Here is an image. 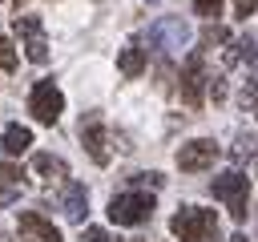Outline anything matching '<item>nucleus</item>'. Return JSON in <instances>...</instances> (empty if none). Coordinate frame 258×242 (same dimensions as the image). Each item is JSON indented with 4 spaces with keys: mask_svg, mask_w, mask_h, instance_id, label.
Returning a JSON list of instances; mask_svg holds the SVG:
<instances>
[{
    "mask_svg": "<svg viewBox=\"0 0 258 242\" xmlns=\"http://www.w3.org/2000/svg\"><path fill=\"white\" fill-rule=\"evenodd\" d=\"M169 230H173V238H181V242H206V238H218V218H214V210L181 206V210L169 218Z\"/></svg>",
    "mask_w": 258,
    "mask_h": 242,
    "instance_id": "f257e3e1",
    "label": "nucleus"
},
{
    "mask_svg": "<svg viewBox=\"0 0 258 242\" xmlns=\"http://www.w3.org/2000/svg\"><path fill=\"white\" fill-rule=\"evenodd\" d=\"M210 194H214L218 202H226V206H230V218H234V222H246V206H250V182H246L238 169L218 173V177L210 182Z\"/></svg>",
    "mask_w": 258,
    "mask_h": 242,
    "instance_id": "f03ea898",
    "label": "nucleus"
},
{
    "mask_svg": "<svg viewBox=\"0 0 258 242\" xmlns=\"http://www.w3.org/2000/svg\"><path fill=\"white\" fill-rule=\"evenodd\" d=\"M149 214H153V194L145 190H125V194H113L109 202V222L117 226H141L149 222Z\"/></svg>",
    "mask_w": 258,
    "mask_h": 242,
    "instance_id": "7ed1b4c3",
    "label": "nucleus"
},
{
    "mask_svg": "<svg viewBox=\"0 0 258 242\" xmlns=\"http://www.w3.org/2000/svg\"><path fill=\"white\" fill-rule=\"evenodd\" d=\"M28 113H32L40 125H56L60 113H64V93H60L52 81H36L32 93H28Z\"/></svg>",
    "mask_w": 258,
    "mask_h": 242,
    "instance_id": "20e7f679",
    "label": "nucleus"
},
{
    "mask_svg": "<svg viewBox=\"0 0 258 242\" xmlns=\"http://www.w3.org/2000/svg\"><path fill=\"white\" fill-rule=\"evenodd\" d=\"M189 40H194V32L181 16H161L157 24H149V44L157 52H181Z\"/></svg>",
    "mask_w": 258,
    "mask_h": 242,
    "instance_id": "39448f33",
    "label": "nucleus"
},
{
    "mask_svg": "<svg viewBox=\"0 0 258 242\" xmlns=\"http://www.w3.org/2000/svg\"><path fill=\"white\" fill-rule=\"evenodd\" d=\"M218 141H210V137H194V141H185L181 149H177V169L181 173H202V169H210L214 161H218Z\"/></svg>",
    "mask_w": 258,
    "mask_h": 242,
    "instance_id": "423d86ee",
    "label": "nucleus"
},
{
    "mask_svg": "<svg viewBox=\"0 0 258 242\" xmlns=\"http://www.w3.org/2000/svg\"><path fill=\"white\" fill-rule=\"evenodd\" d=\"M16 36H20L24 56H28L32 65H44V60H48V40H44L40 16H16Z\"/></svg>",
    "mask_w": 258,
    "mask_h": 242,
    "instance_id": "0eeeda50",
    "label": "nucleus"
},
{
    "mask_svg": "<svg viewBox=\"0 0 258 242\" xmlns=\"http://www.w3.org/2000/svg\"><path fill=\"white\" fill-rule=\"evenodd\" d=\"M202 89H206V60H202V52H189L185 56V65H181V97H185V105H202Z\"/></svg>",
    "mask_w": 258,
    "mask_h": 242,
    "instance_id": "6e6552de",
    "label": "nucleus"
},
{
    "mask_svg": "<svg viewBox=\"0 0 258 242\" xmlns=\"http://www.w3.org/2000/svg\"><path fill=\"white\" fill-rule=\"evenodd\" d=\"M81 141H85V149L97 165H109V137H105V125H101L97 113L81 117Z\"/></svg>",
    "mask_w": 258,
    "mask_h": 242,
    "instance_id": "1a4fd4ad",
    "label": "nucleus"
},
{
    "mask_svg": "<svg viewBox=\"0 0 258 242\" xmlns=\"http://www.w3.org/2000/svg\"><path fill=\"white\" fill-rule=\"evenodd\" d=\"M20 238H24V242H60V230H56L44 214L24 210V214H20Z\"/></svg>",
    "mask_w": 258,
    "mask_h": 242,
    "instance_id": "9d476101",
    "label": "nucleus"
},
{
    "mask_svg": "<svg viewBox=\"0 0 258 242\" xmlns=\"http://www.w3.org/2000/svg\"><path fill=\"white\" fill-rule=\"evenodd\" d=\"M60 210L69 222H81L85 210H89V190L81 182H64V194H60Z\"/></svg>",
    "mask_w": 258,
    "mask_h": 242,
    "instance_id": "9b49d317",
    "label": "nucleus"
},
{
    "mask_svg": "<svg viewBox=\"0 0 258 242\" xmlns=\"http://www.w3.org/2000/svg\"><path fill=\"white\" fill-rule=\"evenodd\" d=\"M141 69H145V48H137V44H125L121 52H117V73L121 77H141Z\"/></svg>",
    "mask_w": 258,
    "mask_h": 242,
    "instance_id": "f8f14e48",
    "label": "nucleus"
},
{
    "mask_svg": "<svg viewBox=\"0 0 258 242\" xmlns=\"http://www.w3.org/2000/svg\"><path fill=\"white\" fill-rule=\"evenodd\" d=\"M32 169H36L44 182H60V177H69V165H64L60 157H52V153H32Z\"/></svg>",
    "mask_w": 258,
    "mask_h": 242,
    "instance_id": "ddd939ff",
    "label": "nucleus"
},
{
    "mask_svg": "<svg viewBox=\"0 0 258 242\" xmlns=\"http://www.w3.org/2000/svg\"><path fill=\"white\" fill-rule=\"evenodd\" d=\"M28 145H32V129H24V125H8V129H4V153H8V157L28 153Z\"/></svg>",
    "mask_w": 258,
    "mask_h": 242,
    "instance_id": "4468645a",
    "label": "nucleus"
},
{
    "mask_svg": "<svg viewBox=\"0 0 258 242\" xmlns=\"http://www.w3.org/2000/svg\"><path fill=\"white\" fill-rule=\"evenodd\" d=\"M20 194V169L0 161V198H16Z\"/></svg>",
    "mask_w": 258,
    "mask_h": 242,
    "instance_id": "2eb2a0df",
    "label": "nucleus"
},
{
    "mask_svg": "<svg viewBox=\"0 0 258 242\" xmlns=\"http://www.w3.org/2000/svg\"><path fill=\"white\" fill-rule=\"evenodd\" d=\"M242 109H254V113H258V77H250V81L242 85Z\"/></svg>",
    "mask_w": 258,
    "mask_h": 242,
    "instance_id": "dca6fc26",
    "label": "nucleus"
},
{
    "mask_svg": "<svg viewBox=\"0 0 258 242\" xmlns=\"http://www.w3.org/2000/svg\"><path fill=\"white\" fill-rule=\"evenodd\" d=\"M0 69H4V73H12V69H16V48H12V40H8V36H0Z\"/></svg>",
    "mask_w": 258,
    "mask_h": 242,
    "instance_id": "f3484780",
    "label": "nucleus"
},
{
    "mask_svg": "<svg viewBox=\"0 0 258 242\" xmlns=\"http://www.w3.org/2000/svg\"><path fill=\"white\" fill-rule=\"evenodd\" d=\"M202 40H206V44H230V32H226L222 24H206V32H202Z\"/></svg>",
    "mask_w": 258,
    "mask_h": 242,
    "instance_id": "a211bd4d",
    "label": "nucleus"
},
{
    "mask_svg": "<svg viewBox=\"0 0 258 242\" xmlns=\"http://www.w3.org/2000/svg\"><path fill=\"white\" fill-rule=\"evenodd\" d=\"M254 153H258V141H254L250 133H246V137H238V145H234V157L242 161V157H254Z\"/></svg>",
    "mask_w": 258,
    "mask_h": 242,
    "instance_id": "6ab92c4d",
    "label": "nucleus"
},
{
    "mask_svg": "<svg viewBox=\"0 0 258 242\" xmlns=\"http://www.w3.org/2000/svg\"><path fill=\"white\" fill-rule=\"evenodd\" d=\"M194 8H198V16H206V20H214V16L222 12V0H194Z\"/></svg>",
    "mask_w": 258,
    "mask_h": 242,
    "instance_id": "aec40b11",
    "label": "nucleus"
},
{
    "mask_svg": "<svg viewBox=\"0 0 258 242\" xmlns=\"http://www.w3.org/2000/svg\"><path fill=\"white\" fill-rule=\"evenodd\" d=\"M254 8H258V0H234V12L246 20V16H254Z\"/></svg>",
    "mask_w": 258,
    "mask_h": 242,
    "instance_id": "412c9836",
    "label": "nucleus"
},
{
    "mask_svg": "<svg viewBox=\"0 0 258 242\" xmlns=\"http://www.w3.org/2000/svg\"><path fill=\"white\" fill-rule=\"evenodd\" d=\"M85 238H89V242H105V230H101V226H89Z\"/></svg>",
    "mask_w": 258,
    "mask_h": 242,
    "instance_id": "4be33fe9",
    "label": "nucleus"
},
{
    "mask_svg": "<svg viewBox=\"0 0 258 242\" xmlns=\"http://www.w3.org/2000/svg\"><path fill=\"white\" fill-rule=\"evenodd\" d=\"M210 93H214V101H222V97H226V85H222V81H210Z\"/></svg>",
    "mask_w": 258,
    "mask_h": 242,
    "instance_id": "5701e85b",
    "label": "nucleus"
},
{
    "mask_svg": "<svg viewBox=\"0 0 258 242\" xmlns=\"http://www.w3.org/2000/svg\"><path fill=\"white\" fill-rule=\"evenodd\" d=\"M145 4H157V0H145Z\"/></svg>",
    "mask_w": 258,
    "mask_h": 242,
    "instance_id": "b1692460",
    "label": "nucleus"
},
{
    "mask_svg": "<svg viewBox=\"0 0 258 242\" xmlns=\"http://www.w3.org/2000/svg\"><path fill=\"white\" fill-rule=\"evenodd\" d=\"M16 4H20V0H16Z\"/></svg>",
    "mask_w": 258,
    "mask_h": 242,
    "instance_id": "393cba45",
    "label": "nucleus"
}]
</instances>
